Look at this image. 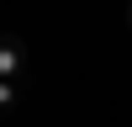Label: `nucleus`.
Instances as JSON below:
<instances>
[{
  "label": "nucleus",
  "mask_w": 132,
  "mask_h": 127,
  "mask_svg": "<svg viewBox=\"0 0 132 127\" xmlns=\"http://www.w3.org/2000/svg\"><path fill=\"white\" fill-rule=\"evenodd\" d=\"M11 106H16V85L0 80V111H11Z\"/></svg>",
  "instance_id": "obj_2"
},
{
  "label": "nucleus",
  "mask_w": 132,
  "mask_h": 127,
  "mask_svg": "<svg viewBox=\"0 0 132 127\" xmlns=\"http://www.w3.org/2000/svg\"><path fill=\"white\" fill-rule=\"evenodd\" d=\"M21 74H27V48H21V37H0V80L16 85Z\"/></svg>",
  "instance_id": "obj_1"
},
{
  "label": "nucleus",
  "mask_w": 132,
  "mask_h": 127,
  "mask_svg": "<svg viewBox=\"0 0 132 127\" xmlns=\"http://www.w3.org/2000/svg\"><path fill=\"white\" fill-rule=\"evenodd\" d=\"M127 27H132V5H127Z\"/></svg>",
  "instance_id": "obj_3"
}]
</instances>
